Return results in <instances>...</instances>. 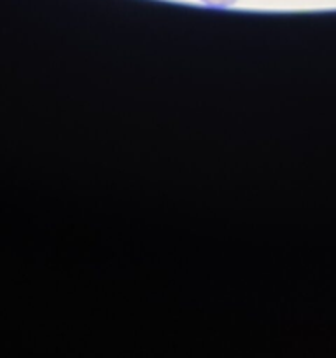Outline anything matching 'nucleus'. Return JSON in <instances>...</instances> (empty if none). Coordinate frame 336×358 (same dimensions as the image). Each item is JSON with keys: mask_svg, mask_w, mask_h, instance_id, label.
Masks as SVG:
<instances>
[{"mask_svg": "<svg viewBox=\"0 0 336 358\" xmlns=\"http://www.w3.org/2000/svg\"><path fill=\"white\" fill-rule=\"evenodd\" d=\"M203 3H206V6H212V7H230L233 6L237 0H202Z\"/></svg>", "mask_w": 336, "mask_h": 358, "instance_id": "obj_1", "label": "nucleus"}]
</instances>
